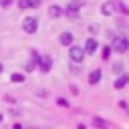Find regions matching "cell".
I'll list each match as a JSON object with an SVG mask.
<instances>
[{"instance_id": "obj_9", "label": "cell", "mask_w": 129, "mask_h": 129, "mask_svg": "<svg viewBox=\"0 0 129 129\" xmlns=\"http://www.w3.org/2000/svg\"><path fill=\"white\" fill-rule=\"evenodd\" d=\"M42 0H20V8H36Z\"/></svg>"}, {"instance_id": "obj_10", "label": "cell", "mask_w": 129, "mask_h": 129, "mask_svg": "<svg viewBox=\"0 0 129 129\" xmlns=\"http://www.w3.org/2000/svg\"><path fill=\"white\" fill-rule=\"evenodd\" d=\"M99 81H101V71H99V69H95V71L89 75V83H91V85H97Z\"/></svg>"}, {"instance_id": "obj_11", "label": "cell", "mask_w": 129, "mask_h": 129, "mask_svg": "<svg viewBox=\"0 0 129 129\" xmlns=\"http://www.w3.org/2000/svg\"><path fill=\"white\" fill-rule=\"evenodd\" d=\"M127 81H129V75H121V77L115 81V89H123V87L127 85Z\"/></svg>"}, {"instance_id": "obj_16", "label": "cell", "mask_w": 129, "mask_h": 129, "mask_svg": "<svg viewBox=\"0 0 129 129\" xmlns=\"http://www.w3.org/2000/svg\"><path fill=\"white\" fill-rule=\"evenodd\" d=\"M0 2H2V4H4V6H8V4H10V2H12V0H0Z\"/></svg>"}, {"instance_id": "obj_8", "label": "cell", "mask_w": 129, "mask_h": 129, "mask_svg": "<svg viewBox=\"0 0 129 129\" xmlns=\"http://www.w3.org/2000/svg\"><path fill=\"white\" fill-rule=\"evenodd\" d=\"M95 48H97V40H95V38H89V40L85 42V48H83V50L91 54V52H95Z\"/></svg>"}, {"instance_id": "obj_13", "label": "cell", "mask_w": 129, "mask_h": 129, "mask_svg": "<svg viewBox=\"0 0 129 129\" xmlns=\"http://www.w3.org/2000/svg\"><path fill=\"white\" fill-rule=\"evenodd\" d=\"M12 81H14V83H22V81H24V75H20V73H14V75H12Z\"/></svg>"}, {"instance_id": "obj_2", "label": "cell", "mask_w": 129, "mask_h": 129, "mask_svg": "<svg viewBox=\"0 0 129 129\" xmlns=\"http://www.w3.org/2000/svg\"><path fill=\"white\" fill-rule=\"evenodd\" d=\"M69 56H71V60L73 62H81L83 58H85V50L81 48V46H71V50H69Z\"/></svg>"}, {"instance_id": "obj_7", "label": "cell", "mask_w": 129, "mask_h": 129, "mask_svg": "<svg viewBox=\"0 0 129 129\" xmlns=\"http://www.w3.org/2000/svg\"><path fill=\"white\" fill-rule=\"evenodd\" d=\"M58 40H60V44H64V46H73V34H71V32H62Z\"/></svg>"}, {"instance_id": "obj_15", "label": "cell", "mask_w": 129, "mask_h": 129, "mask_svg": "<svg viewBox=\"0 0 129 129\" xmlns=\"http://www.w3.org/2000/svg\"><path fill=\"white\" fill-rule=\"evenodd\" d=\"M58 105H60V107H69V103H67L64 99H58Z\"/></svg>"}, {"instance_id": "obj_19", "label": "cell", "mask_w": 129, "mask_h": 129, "mask_svg": "<svg viewBox=\"0 0 129 129\" xmlns=\"http://www.w3.org/2000/svg\"><path fill=\"white\" fill-rule=\"evenodd\" d=\"M0 121H2V115H0Z\"/></svg>"}, {"instance_id": "obj_18", "label": "cell", "mask_w": 129, "mask_h": 129, "mask_svg": "<svg viewBox=\"0 0 129 129\" xmlns=\"http://www.w3.org/2000/svg\"><path fill=\"white\" fill-rule=\"evenodd\" d=\"M0 73H2V64H0Z\"/></svg>"}, {"instance_id": "obj_4", "label": "cell", "mask_w": 129, "mask_h": 129, "mask_svg": "<svg viewBox=\"0 0 129 129\" xmlns=\"http://www.w3.org/2000/svg\"><path fill=\"white\" fill-rule=\"evenodd\" d=\"M38 58V69H40V73H48L50 71V67H52V60H50V56H36Z\"/></svg>"}, {"instance_id": "obj_17", "label": "cell", "mask_w": 129, "mask_h": 129, "mask_svg": "<svg viewBox=\"0 0 129 129\" xmlns=\"http://www.w3.org/2000/svg\"><path fill=\"white\" fill-rule=\"evenodd\" d=\"M24 129H38V127H24Z\"/></svg>"}, {"instance_id": "obj_1", "label": "cell", "mask_w": 129, "mask_h": 129, "mask_svg": "<svg viewBox=\"0 0 129 129\" xmlns=\"http://www.w3.org/2000/svg\"><path fill=\"white\" fill-rule=\"evenodd\" d=\"M129 48V40L125 38V36H117L115 40H113V50H117V52H125Z\"/></svg>"}, {"instance_id": "obj_3", "label": "cell", "mask_w": 129, "mask_h": 129, "mask_svg": "<svg viewBox=\"0 0 129 129\" xmlns=\"http://www.w3.org/2000/svg\"><path fill=\"white\" fill-rule=\"evenodd\" d=\"M22 26H24V30H26L28 34H32V32H36V28H38V22H36V18L28 16V18H24Z\"/></svg>"}, {"instance_id": "obj_14", "label": "cell", "mask_w": 129, "mask_h": 129, "mask_svg": "<svg viewBox=\"0 0 129 129\" xmlns=\"http://www.w3.org/2000/svg\"><path fill=\"white\" fill-rule=\"evenodd\" d=\"M101 54H103V58H109V54H111V48H109V46H103V52H101Z\"/></svg>"}, {"instance_id": "obj_6", "label": "cell", "mask_w": 129, "mask_h": 129, "mask_svg": "<svg viewBox=\"0 0 129 129\" xmlns=\"http://www.w3.org/2000/svg\"><path fill=\"white\" fill-rule=\"evenodd\" d=\"M62 12H64V10H62L60 6H56V4H52V6L48 8V16H50V18H58V16H62Z\"/></svg>"}, {"instance_id": "obj_5", "label": "cell", "mask_w": 129, "mask_h": 129, "mask_svg": "<svg viewBox=\"0 0 129 129\" xmlns=\"http://www.w3.org/2000/svg\"><path fill=\"white\" fill-rule=\"evenodd\" d=\"M115 6H117V2H113V0H111V2H105V4L101 6V12L109 16V14H113V12H115Z\"/></svg>"}, {"instance_id": "obj_12", "label": "cell", "mask_w": 129, "mask_h": 129, "mask_svg": "<svg viewBox=\"0 0 129 129\" xmlns=\"http://www.w3.org/2000/svg\"><path fill=\"white\" fill-rule=\"evenodd\" d=\"M79 6H81V4H77V2L73 4V2H71L69 8H67V14H69V16H77V14H79Z\"/></svg>"}]
</instances>
